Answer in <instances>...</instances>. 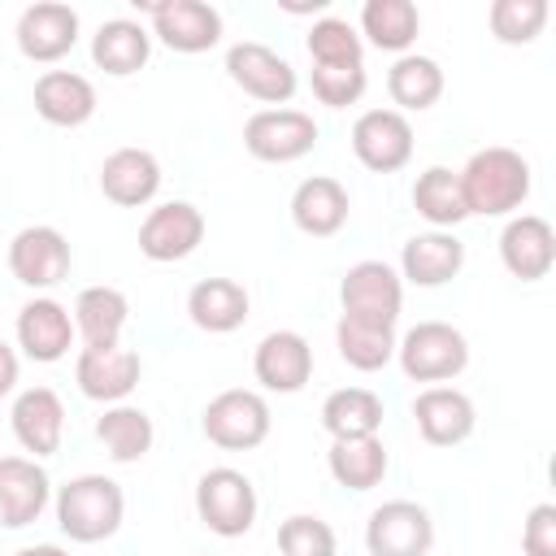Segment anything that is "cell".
Segmentation results:
<instances>
[{
	"mask_svg": "<svg viewBox=\"0 0 556 556\" xmlns=\"http://www.w3.org/2000/svg\"><path fill=\"white\" fill-rule=\"evenodd\" d=\"M460 265H465V243L452 230L413 235L400 252V269L413 287H443L460 274Z\"/></svg>",
	"mask_w": 556,
	"mask_h": 556,
	"instance_id": "obj_24",
	"label": "cell"
},
{
	"mask_svg": "<svg viewBox=\"0 0 556 556\" xmlns=\"http://www.w3.org/2000/svg\"><path fill=\"white\" fill-rule=\"evenodd\" d=\"M321 426L330 439H365L382 430V395L369 387H339L321 404Z\"/></svg>",
	"mask_w": 556,
	"mask_h": 556,
	"instance_id": "obj_29",
	"label": "cell"
},
{
	"mask_svg": "<svg viewBox=\"0 0 556 556\" xmlns=\"http://www.w3.org/2000/svg\"><path fill=\"white\" fill-rule=\"evenodd\" d=\"M96 439L104 443V452H109L113 460L130 465V460H143V456L152 452L156 430H152V417H148L143 408H135V404H113V408H104V417L96 421Z\"/></svg>",
	"mask_w": 556,
	"mask_h": 556,
	"instance_id": "obj_34",
	"label": "cell"
},
{
	"mask_svg": "<svg viewBox=\"0 0 556 556\" xmlns=\"http://www.w3.org/2000/svg\"><path fill=\"white\" fill-rule=\"evenodd\" d=\"M130 304L117 287H87L74 300V334H83V348H113L122 343Z\"/></svg>",
	"mask_w": 556,
	"mask_h": 556,
	"instance_id": "obj_28",
	"label": "cell"
},
{
	"mask_svg": "<svg viewBox=\"0 0 556 556\" xmlns=\"http://www.w3.org/2000/svg\"><path fill=\"white\" fill-rule=\"evenodd\" d=\"M187 317L208 334H230L248 321V291L235 278H200L187 291Z\"/></svg>",
	"mask_w": 556,
	"mask_h": 556,
	"instance_id": "obj_27",
	"label": "cell"
},
{
	"mask_svg": "<svg viewBox=\"0 0 556 556\" xmlns=\"http://www.w3.org/2000/svg\"><path fill=\"white\" fill-rule=\"evenodd\" d=\"M17 369H22V365H17V352L0 339V395H9V391L17 387Z\"/></svg>",
	"mask_w": 556,
	"mask_h": 556,
	"instance_id": "obj_41",
	"label": "cell"
},
{
	"mask_svg": "<svg viewBox=\"0 0 556 556\" xmlns=\"http://www.w3.org/2000/svg\"><path fill=\"white\" fill-rule=\"evenodd\" d=\"M200 243H204V213L187 200L156 204L139 226V252L148 261H161V265L191 256Z\"/></svg>",
	"mask_w": 556,
	"mask_h": 556,
	"instance_id": "obj_12",
	"label": "cell"
},
{
	"mask_svg": "<svg viewBox=\"0 0 556 556\" xmlns=\"http://www.w3.org/2000/svg\"><path fill=\"white\" fill-rule=\"evenodd\" d=\"M152 56V30L130 22V17H109L96 35H91V61L113 74V78H126V74H139Z\"/></svg>",
	"mask_w": 556,
	"mask_h": 556,
	"instance_id": "obj_26",
	"label": "cell"
},
{
	"mask_svg": "<svg viewBox=\"0 0 556 556\" xmlns=\"http://www.w3.org/2000/svg\"><path fill=\"white\" fill-rule=\"evenodd\" d=\"M369 556H426L434 547V521L413 500H387L365 521Z\"/></svg>",
	"mask_w": 556,
	"mask_h": 556,
	"instance_id": "obj_8",
	"label": "cell"
},
{
	"mask_svg": "<svg viewBox=\"0 0 556 556\" xmlns=\"http://www.w3.org/2000/svg\"><path fill=\"white\" fill-rule=\"evenodd\" d=\"M365 65H313V96L326 109H348L365 96Z\"/></svg>",
	"mask_w": 556,
	"mask_h": 556,
	"instance_id": "obj_39",
	"label": "cell"
},
{
	"mask_svg": "<svg viewBox=\"0 0 556 556\" xmlns=\"http://www.w3.org/2000/svg\"><path fill=\"white\" fill-rule=\"evenodd\" d=\"M334 343H339V356L361 369V374H374L382 369L391 356H395V326H382V321H365V317H339L334 326Z\"/></svg>",
	"mask_w": 556,
	"mask_h": 556,
	"instance_id": "obj_33",
	"label": "cell"
},
{
	"mask_svg": "<svg viewBox=\"0 0 556 556\" xmlns=\"http://www.w3.org/2000/svg\"><path fill=\"white\" fill-rule=\"evenodd\" d=\"M200 426H204L208 443H217L226 452H248V447H261L269 439V404L261 391L230 387L204 404Z\"/></svg>",
	"mask_w": 556,
	"mask_h": 556,
	"instance_id": "obj_5",
	"label": "cell"
},
{
	"mask_svg": "<svg viewBox=\"0 0 556 556\" xmlns=\"http://www.w3.org/2000/svg\"><path fill=\"white\" fill-rule=\"evenodd\" d=\"M352 152L374 174H395L413 161V126L400 109H365L352 126Z\"/></svg>",
	"mask_w": 556,
	"mask_h": 556,
	"instance_id": "obj_10",
	"label": "cell"
},
{
	"mask_svg": "<svg viewBox=\"0 0 556 556\" xmlns=\"http://www.w3.org/2000/svg\"><path fill=\"white\" fill-rule=\"evenodd\" d=\"M348 213H352V200H348V187L339 178H321V174L317 178H304L295 187V195H291V222L304 235H313V239L339 235L343 222H348Z\"/></svg>",
	"mask_w": 556,
	"mask_h": 556,
	"instance_id": "obj_23",
	"label": "cell"
},
{
	"mask_svg": "<svg viewBox=\"0 0 556 556\" xmlns=\"http://www.w3.org/2000/svg\"><path fill=\"white\" fill-rule=\"evenodd\" d=\"M226 74H230V83H235L243 96H252V100H261V104H278V109H282V104L295 96V87H300L291 61L278 56L274 48L256 43V39L230 43V52H226Z\"/></svg>",
	"mask_w": 556,
	"mask_h": 556,
	"instance_id": "obj_7",
	"label": "cell"
},
{
	"mask_svg": "<svg viewBox=\"0 0 556 556\" xmlns=\"http://www.w3.org/2000/svg\"><path fill=\"white\" fill-rule=\"evenodd\" d=\"M17 556H70L65 547H56V543H35V547H22Z\"/></svg>",
	"mask_w": 556,
	"mask_h": 556,
	"instance_id": "obj_42",
	"label": "cell"
},
{
	"mask_svg": "<svg viewBox=\"0 0 556 556\" xmlns=\"http://www.w3.org/2000/svg\"><path fill=\"white\" fill-rule=\"evenodd\" d=\"M74 343V317L61 300H48V295H35L30 304H22L17 313V348L39 361V365H52L70 352Z\"/></svg>",
	"mask_w": 556,
	"mask_h": 556,
	"instance_id": "obj_20",
	"label": "cell"
},
{
	"mask_svg": "<svg viewBox=\"0 0 556 556\" xmlns=\"http://www.w3.org/2000/svg\"><path fill=\"white\" fill-rule=\"evenodd\" d=\"M139 352L113 343V348H83L78 352V365H74V378H78V391L87 400H100V404H122L135 387H139Z\"/></svg>",
	"mask_w": 556,
	"mask_h": 556,
	"instance_id": "obj_16",
	"label": "cell"
},
{
	"mask_svg": "<svg viewBox=\"0 0 556 556\" xmlns=\"http://www.w3.org/2000/svg\"><path fill=\"white\" fill-rule=\"evenodd\" d=\"M152 17V35L174 52H208L222 39V13L204 0H148L139 4Z\"/></svg>",
	"mask_w": 556,
	"mask_h": 556,
	"instance_id": "obj_9",
	"label": "cell"
},
{
	"mask_svg": "<svg viewBox=\"0 0 556 556\" xmlns=\"http://www.w3.org/2000/svg\"><path fill=\"white\" fill-rule=\"evenodd\" d=\"M100 191L122 208H139L161 191V161L143 148H117L100 165Z\"/></svg>",
	"mask_w": 556,
	"mask_h": 556,
	"instance_id": "obj_22",
	"label": "cell"
},
{
	"mask_svg": "<svg viewBox=\"0 0 556 556\" xmlns=\"http://www.w3.org/2000/svg\"><path fill=\"white\" fill-rule=\"evenodd\" d=\"M70 261H74L70 256V239L56 226H26L9 243V269L30 291L56 287L70 274Z\"/></svg>",
	"mask_w": 556,
	"mask_h": 556,
	"instance_id": "obj_13",
	"label": "cell"
},
{
	"mask_svg": "<svg viewBox=\"0 0 556 556\" xmlns=\"http://www.w3.org/2000/svg\"><path fill=\"white\" fill-rule=\"evenodd\" d=\"M456 178H460L465 208L478 217H504V213L521 208V200L530 195V165L513 148L473 152Z\"/></svg>",
	"mask_w": 556,
	"mask_h": 556,
	"instance_id": "obj_1",
	"label": "cell"
},
{
	"mask_svg": "<svg viewBox=\"0 0 556 556\" xmlns=\"http://www.w3.org/2000/svg\"><path fill=\"white\" fill-rule=\"evenodd\" d=\"M326 465H330V478L348 491H374L382 478H387V447L378 434H365V439H334L330 452H326Z\"/></svg>",
	"mask_w": 556,
	"mask_h": 556,
	"instance_id": "obj_30",
	"label": "cell"
},
{
	"mask_svg": "<svg viewBox=\"0 0 556 556\" xmlns=\"http://www.w3.org/2000/svg\"><path fill=\"white\" fill-rule=\"evenodd\" d=\"M486 22L500 43H530L547 26V0H495Z\"/></svg>",
	"mask_w": 556,
	"mask_h": 556,
	"instance_id": "obj_37",
	"label": "cell"
},
{
	"mask_svg": "<svg viewBox=\"0 0 556 556\" xmlns=\"http://www.w3.org/2000/svg\"><path fill=\"white\" fill-rule=\"evenodd\" d=\"M526 556H556V504H534L521 526Z\"/></svg>",
	"mask_w": 556,
	"mask_h": 556,
	"instance_id": "obj_40",
	"label": "cell"
},
{
	"mask_svg": "<svg viewBox=\"0 0 556 556\" xmlns=\"http://www.w3.org/2000/svg\"><path fill=\"white\" fill-rule=\"evenodd\" d=\"M35 113L48 126H83L96 113V87L74 70H48L35 83Z\"/></svg>",
	"mask_w": 556,
	"mask_h": 556,
	"instance_id": "obj_25",
	"label": "cell"
},
{
	"mask_svg": "<svg viewBox=\"0 0 556 556\" xmlns=\"http://www.w3.org/2000/svg\"><path fill=\"white\" fill-rule=\"evenodd\" d=\"M313 65H365V43L343 17H321L308 30Z\"/></svg>",
	"mask_w": 556,
	"mask_h": 556,
	"instance_id": "obj_36",
	"label": "cell"
},
{
	"mask_svg": "<svg viewBox=\"0 0 556 556\" xmlns=\"http://www.w3.org/2000/svg\"><path fill=\"white\" fill-rule=\"evenodd\" d=\"M361 30L382 52H408L421 30V13L413 0H365L361 4Z\"/></svg>",
	"mask_w": 556,
	"mask_h": 556,
	"instance_id": "obj_31",
	"label": "cell"
},
{
	"mask_svg": "<svg viewBox=\"0 0 556 556\" xmlns=\"http://www.w3.org/2000/svg\"><path fill=\"white\" fill-rule=\"evenodd\" d=\"M17 52L26 61H61L74 43H78V13L61 0H39V4H26L22 17H17Z\"/></svg>",
	"mask_w": 556,
	"mask_h": 556,
	"instance_id": "obj_14",
	"label": "cell"
},
{
	"mask_svg": "<svg viewBox=\"0 0 556 556\" xmlns=\"http://www.w3.org/2000/svg\"><path fill=\"white\" fill-rule=\"evenodd\" d=\"M252 374L265 391H278V395H295L308 378H313V348L300 330H269L261 343H256V356H252Z\"/></svg>",
	"mask_w": 556,
	"mask_h": 556,
	"instance_id": "obj_15",
	"label": "cell"
},
{
	"mask_svg": "<svg viewBox=\"0 0 556 556\" xmlns=\"http://www.w3.org/2000/svg\"><path fill=\"white\" fill-rule=\"evenodd\" d=\"M313 143H317V122L300 109H261L243 126V148L269 165H291L308 156Z\"/></svg>",
	"mask_w": 556,
	"mask_h": 556,
	"instance_id": "obj_6",
	"label": "cell"
},
{
	"mask_svg": "<svg viewBox=\"0 0 556 556\" xmlns=\"http://www.w3.org/2000/svg\"><path fill=\"white\" fill-rule=\"evenodd\" d=\"M413 421H417L426 443L452 447V443H465L473 434L478 413H473V400L465 391H456V387H426L413 400Z\"/></svg>",
	"mask_w": 556,
	"mask_h": 556,
	"instance_id": "obj_18",
	"label": "cell"
},
{
	"mask_svg": "<svg viewBox=\"0 0 556 556\" xmlns=\"http://www.w3.org/2000/svg\"><path fill=\"white\" fill-rule=\"evenodd\" d=\"M256 508L261 504H256V486H252L248 473H239L230 465H217V469L200 473V482H195V513H200V521L213 534H222V539L248 534L252 521H256Z\"/></svg>",
	"mask_w": 556,
	"mask_h": 556,
	"instance_id": "obj_4",
	"label": "cell"
},
{
	"mask_svg": "<svg viewBox=\"0 0 556 556\" xmlns=\"http://www.w3.org/2000/svg\"><path fill=\"white\" fill-rule=\"evenodd\" d=\"M126 517V495L104 473H78L56 491V526L74 543L113 539Z\"/></svg>",
	"mask_w": 556,
	"mask_h": 556,
	"instance_id": "obj_2",
	"label": "cell"
},
{
	"mask_svg": "<svg viewBox=\"0 0 556 556\" xmlns=\"http://www.w3.org/2000/svg\"><path fill=\"white\" fill-rule=\"evenodd\" d=\"M339 300H343L348 317L395 326V317L404 308V278L387 261H356L339 282Z\"/></svg>",
	"mask_w": 556,
	"mask_h": 556,
	"instance_id": "obj_11",
	"label": "cell"
},
{
	"mask_svg": "<svg viewBox=\"0 0 556 556\" xmlns=\"http://www.w3.org/2000/svg\"><path fill=\"white\" fill-rule=\"evenodd\" d=\"M13 439L39 460V456H52L61 447V434H65V404L52 387H26L17 400H13Z\"/></svg>",
	"mask_w": 556,
	"mask_h": 556,
	"instance_id": "obj_19",
	"label": "cell"
},
{
	"mask_svg": "<svg viewBox=\"0 0 556 556\" xmlns=\"http://www.w3.org/2000/svg\"><path fill=\"white\" fill-rule=\"evenodd\" d=\"M400 369L413 382H434L443 387L447 378H456L469 365V343L456 326L447 321H417L400 343H395Z\"/></svg>",
	"mask_w": 556,
	"mask_h": 556,
	"instance_id": "obj_3",
	"label": "cell"
},
{
	"mask_svg": "<svg viewBox=\"0 0 556 556\" xmlns=\"http://www.w3.org/2000/svg\"><path fill=\"white\" fill-rule=\"evenodd\" d=\"M278 547L282 556H334L339 543H334V530L313 517V513H295L278 526Z\"/></svg>",
	"mask_w": 556,
	"mask_h": 556,
	"instance_id": "obj_38",
	"label": "cell"
},
{
	"mask_svg": "<svg viewBox=\"0 0 556 556\" xmlns=\"http://www.w3.org/2000/svg\"><path fill=\"white\" fill-rule=\"evenodd\" d=\"M48 473L35 456H0V521L9 530L30 526L48 508Z\"/></svg>",
	"mask_w": 556,
	"mask_h": 556,
	"instance_id": "obj_21",
	"label": "cell"
},
{
	"mask_svg": "<svg viewBox=\"0 0 556 556\" xmlns=\"http://www.w3.org/2000/svg\"><path fill=\"white\" fill-rule=\"evenodd\" d=\"M500 261L513 278L521 282H539L552 274L556 265V230L534 217V213H521L513 217L504 230H500Z\"/></svg>",
	"mask_w": 556,
	"mask_h": 556,
	"instance_id": "obj_17",
	"label": "cell"
},
{
	"mask_svg": "<svg viewBox=\"0 0 556 556\" xmlns=\"http://www.w3.org/2000/svg\"><path fill=\"white\" fill-rule=\"evenodd\" d=\"M387 91L400 109L408 113H421L430 109L439 96H443V70L434 56H421V52H404L395 56V65L387 70Z\"/></svg>",
	"mask_w": 556,
	"mask_h": 556,
	"instance_id": "obj_35",
	"label": "cell"
},
{
	"mask_svg": "<svg viewBox=\"0 0 556 556\" xmlns=\"http://www.w3.org/2000/svg\"><path fill=\"white\" fill-rule=\"evenodd\" d=\"M413 208L434 226V230H452L469 217L465 195H460V178L447 165H430L417 174L413 182Z\"/></svg>",
	"mask_w": 556,
	"mask_h": 556,
	"instance_id": "obj_32",
	"label": "cell"
}]
</instances>
